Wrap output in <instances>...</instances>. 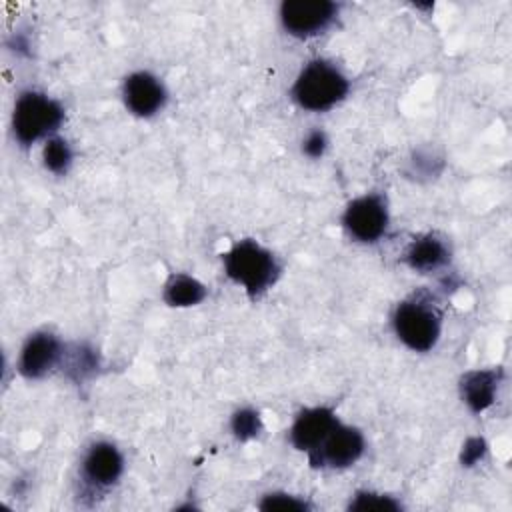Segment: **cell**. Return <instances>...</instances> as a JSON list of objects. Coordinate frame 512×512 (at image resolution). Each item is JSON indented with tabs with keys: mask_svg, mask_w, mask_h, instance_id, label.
<instances>
[{
	"mask_svg": "<svg viewBox=\"0 0 512 512\" xmlns=\"http://www.w3.org/2000/svg\"><path fill=\"white\" fill-rule=\"evenodd\" d=\"M258 508H262V510H296V512H304V510L310 508V504L304 498H298L294 494L270 492V494L262 496V500L258 502Z\"/></svg>",
	"mask_w": 512,
	"mask_h": 512,
	"instance_id": "19",
	"label": "cell"
},
{
	"mask_svg": "<svg viewBox=\"0 0 512 512\" xmlns=\"http://www.w3.org/2000/svg\"><path fill=\"white\" fill-rule=\"evenodd\" d=\"M500 382L498 370H472L460 378L462 402L472 412H484L494 404Z\"/></svg>",
	"mask_w": 512,
	"mask_h": 512,
	"instance_id": "13",
	"label": "cell"
},
{
	"mask_svg": "<svg viewBox=\"0 0 512 512\" xmlns=\"http://www.w3.org/2000/svg\"><path fill=\"white\" fill-rule=\"evenodd\" d=\"M348 508L350 510H360V512H366V510H400V502L394 500L392 496H386V494L362 490V492L354 494Z\"/></svg>",
	"mask_w": 512,
	"mask_h": 512,
	"instance_id": "18",
	"label": "cell"
},
{
	"mask_svg": "<svg viewBox=\"0 0 512 512\" xmlns=\"http://www.w3.org/2000/svg\"><path fill=\"white\" fill-rule=\"evenodd\" d=\"M450 260L448 244L436 234L416 236L404 250V262L416 272H436Z\"/></svg>",
	"mask_w": 512,
	"mask_h": 512,
	"instance_id": "12",
	"label": "cell"
},
{
	"mask_svg": "<svg viewBox=\"0 0 512 512\" xmlns=\"http://www.w3.org/2000/svg\"><path fill=\"white\" fill-rule=\"evenodd\" d=\"M226 276L242 286L250 298H258L280 276L276 256L256 240H238L222 256Z\"/></svg>",
	"mask_w": 512,
	"mask_h": 512,
	"instance_id": "1",
	"label": "cell"
},
{
	"mask_svg": "<svg viewBox=\"0 0 512 512\" xmlns=\"http://www.w3.org/2000/svg\"><path fill=\"white\" fill-rule=\"evenodd\" d=\"M122 100L134 116L150 118L164 108L168 92L156 74L148 70H136L124 78Z\"/></svg>",
	"mask_w": 512,
	"mask_h": 512,
	"instance_id": "10",
	"label": "cell"
},
{
	"mask_svg": "<svg viewBox=\"0 0 512 512\" xmlns=\"http://www.w3.org/2000/svg\"><path fill=\"white\" fill-rule=\"evenodd\" d=\"M328 148V136L324 130L320 128H314L310 130L304 140H302V152L308 156V158H320Z\"/></svg>",
	"mask_w": 512,
	"mask_h": 512,
	"instance_id": "20",
	"label": "cell"
},
{
	"mask_svg": "<svg viewBox=\"0 0 512 512\" xmlns=\"http://www.w3.org/2000/svg\"><path fill=\"white\" fill-rule=\"evenodd\" d=\"M206 294H208L206 286L200 280H196L194 276L184 274V272L170 274V278L166 280L164 290H162L164 302L174 308L196 306L206 298Z\"/></svg>",
	"mask_w": 512,
	"mask_h": 512,
	"instance_id": "14",
	"label": "cell"
},
{
	"mask_svg": "<svg viewBox=\"0 0 512 512\" xmlns=\"http://www.w3.org/2000/svg\"><path fill=\"white\" fill-rule=\"evenodd\" d=\"M62 372H66L74 382H84L96 374L100 368V356L98 352L88 344H66L64 360H62Z\"/></svg>",
	"mask_w": 512,
	"mask_h": 512,
	"instance_id": "15",
	"label": "cell"
},
{
	"mask_svg": "<svg viewBox=\"0 0 512 512\" xmlns=\"http://www.w3.org/2000/svg\"><path fill=\"white\" fill-rule=\"evenodd\" d=\"M392 328L406 348L414 352H428L440 338L442 316L430 298L414 294L394 308Z\"/></svg>",
	"mask_w": 512,
	"mask_h": 512,
	"instance_id": "4",
	"label": "cell"
},
{
	"mask_svg": "<svg viewBox=\"0 0 512 512\" xmlns=\"http://www.w3.org/2000/svg\"><path fill=\"white\" fill-rule=\"evenodd\" d=\"M230 430L232 434L240 440V442H246V440H252L256 438L260 432H262V418H260V412L256 408H250V406H244V408H238L232 418H230Z\"/></svg>",
	"mask_w": 512,
	"mask_h": 512,
	"instance_id": "17",
	"label": "cell"
},
{
	"mask_svg": "<svg viewBox=\"0 0 512 512\" xmlns=\"http://www.w3.org/2000/svg\"><path fill=\"white\" fill-rule=\"evenodd\" d=\"M364 448V434L356 426L338 422L318 448L308 454V460L314 468H348L360 460Z\"/></svg>",
	"mask_w": 512,
	"mask_h": 512,
	"instance_id": "7",
	"label": "cell"
},
{
	"mask_svg": "<svg viewBox=\"0 0 512 512\" xmlns=\"http://www.w3.org/2000/svg\"><path fill=\"white\" fill-rule=\"evenodd\" d=\"M388 222V202L380 192H368L350 200L342 214V226L362 244L378 242L386 234Z\"/></svg>",
	"mask_w": 512,
	"mask_h": 512,
	"instance_id": "5",
	"label": "cell"
},
{
	"mask_svg": "<svg viewBox=\"0 0 512 512\" xmlns=\"http://www.w3.org/2000/svg\"><path fill=\"white\" fill-rule=\"evenodd\" d=\"M72 160H74V152H72V146L66 138L52 136L44 142V146H42V164L52 174H58V176L66 174L72 166Z\"/></svg>",
	"mask_w": 512,
	"mask_h": 512,
	"instance_id": "16",
	"label": "cell"
},
{
	"mask_svg": "<svg viewBox=\"0 0 512 512\" xmlns=\"http://www.w3.org/2000/svg\"><path fill=\"white\" fill-rule=\"evenodd\" d=\"M124 472V456L112 442L98 440L88 446L80 462V476L90 490L114 486Z\"/></svg>",
	"mask_w": 512,
	"mask_h": 512,
	"instance_id": "9",
	"label": "cell"
},
{
	"mask_svg": "<svg viewBox=\"0 0 512 512\" xmlns=\"http://www.w3.org/2000/svg\"><path fill=\"white\" fill-rule=\"evenodd\" d=\"M484 454H486V442L482 438H468L462 446L460 460H462L464 466H472L478 460H482Z\"/></svg>",
	"mask_w": 512,
	"mask_h": 512,
	"instance_id": "21",
	"label": "cell"
},
{
	"mask_svg": "<svg viewBox=\"0 0 512 512\" xmlns=\"http://www.w3.org/2000/svg\"><path fill=\"white\" fill-rule=\"evenodd\" d=\"M350 92L348 76L324 58H314L302 66L294 84V102L308 112H326L340 104Z\"/></svg>",
	"mask_w": 512,
	"mask_h": 512,
	"instance_id": "2",
	"label": "cell"
},
{
	"mask_svg": "<svg viewBox=\"0 0 512 512\" xmlns=\"http://www.w3.org/2000/svg\"><path fill=\"white\" fill-rule=\"evenodd\" d=\"M340 6L332 0H286L280 4V24L296 38H312L332 26Z\"/></svg>",
	"mask_w": 512,
	"mask_h": 512,
	"instance_id": "6",
	"label": "cell"
},
{
	"mask_svg": "<svg viewBox=\"0 0 512 512\" xmlns=\"http://www.w3.org/2000/svg\"><path fill=\"white\" fill-rule=\"evenodd\" d=\"M338 422L340 420L330 406L304 408L290 426V442L296 450L310 454Z\"/></svg>",
	"mask_w": 512,
	"mask_h": 512,
	"instance_id": "11",
	"label": "cell"
},
{
	"mask_svg": "<svg viewBox=\"0 0 512 512\" xmlns=\"http://www.w3.org/2000/svg\"><path fill=\"white\" fill-rule=\"evenodd\" d=\"M10 122L14 140L28 148L38 140L46 142L56 136V130L64 122V108L58 100L40 90H24L14 102Z\"/></svg>",
	"mask_w": 512,
	"mask_h": 512,
	"instance_id": "3",
	"label": "cell"
},
{
	"mask_svg": "<svg viewBox=\"0 0 512 512\" xmlns=\"http://www.w3.org/2000/svg\"><path fill=\"white\" fill-rule=\"evenodd\" d=\"M66 344L50 330L32 332L18 354V372L28 380H40L62 366Z\"/></svg>",
	"mask_w": 512,
	"mask_h": 512,
	"instance_id": "8",
	"label": "cell"
}]
</instances>
